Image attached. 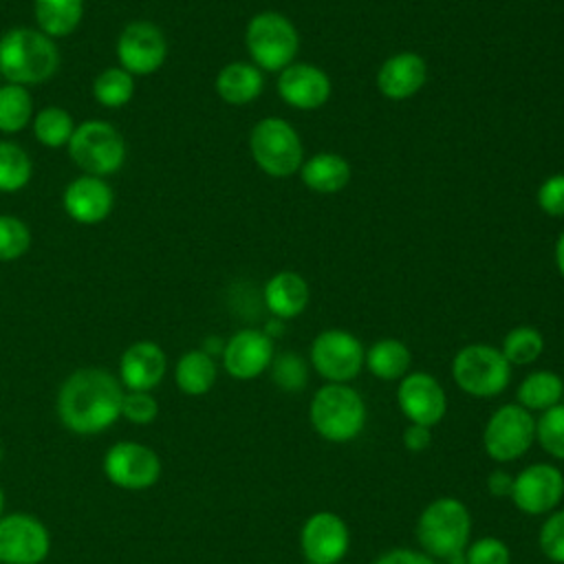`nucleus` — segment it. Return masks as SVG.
I'll return each mask as SVG.
<instances>
[{
	"instance_id": "nucleus-28",
	"label": "nucleus",
	"mask_w": 564,
	"mask_h": 564,
	"mask_svg": "<svg viewBox=\"0 0 564 564\" xmlns=\"http://www.w3.org/2000/svg\"><path fill=\"white\" fill-rule=\"evenodd\" d=\"M564 381L551 370H535L527 375L518 388V401L524 410H549L562 401Z\"/></svg>"
},
{
	"instance_id": "nucleus-2",
	"label": "nucleus",
	"mask_w": 564,
	"mask_h": 564,
	"mask_svg": "<svg viewBox=\"0 0 564 564\" xmlns=\"http://www.w3.org/2000/svg\"><path fill=\"white\" fill-rule=\"evenodd\" d=\"M57 66L59 48L40 29L15 26L0 37V77L9 84H44L55 75Z\"/></svg>"
},
{
	"instance_id": "nucleus-15",
	"label": "nucleus",
	"mask_w": 564,
	"mask_h": 564,
	"mask_svg": "<svg viewBox=\"0 0 564 564\" xmlns=\"http://www.w3.org/2000/svg\"><path fill=\"white\" fill-rule=\"evenodd\" d=\"M280 99L295 110H317L333 93L330 77L315 64L291 62L278 73L275 82Z\"/></svg>"
},
{
	"instance_id": "nucleus-34",
	"label": "nucleus",
	"mask_w": 564,
	"mask_h": 564,
	"mask_svg": "<svg viewBox=\"0 0 564 564\" xmlns=\"http://www.w3.org/2000/svg\"><path fill=\"white\" fill-rule=\"evenodd\" d=\"M31 247L29 225L11 214H0V262L22 258Z\"/></svg>"
},
{
	"instance_id": "nucleus-36",
	"label": "nucleus",
	"mask_w": 564,
	"mask_h": 564,
	"mask_svg": "<svg viewBox=\"0 0 564 564\" xmlns=\"http://www.w3.org/2000/svg\"><path fill=\"white\" fill-rule=\"evenodd\" d=\"M535 436L544 452L564 460V403L542 412V416L535 421Z\"/></svg>"
},
{
	"instance_id": "nucleus-22",
	"label": "nucleus",
	"mask_w": 564,
	"mask_h": 564,
	"mask_svg": "<svg viewBox=\"0 0 564 564\" xmlns=\"http://www.w3.org/2000/svg\"><path fill=\"white\" fill-rule=\"evenodd\" d=\"M264 306L278 319H293L304 313L311 300V289L304 275L295 271L273 273L262 291Z\"/></svg>"
},
{
	"instance_id": "nucleus-40",
	"label": "nucleus",
	"mask_w": 564,
	"mask_h": 564,
	"mask_svg": "<svg viewBox=\"0 0 564 564\" xmlns=\"http://www.w3.org/2000/svg\"><path fill=\"white\" fill-rule=\"evenodd\" d=\"M509 549L498 538H482L467 549V564H509Z\"/></svg>"
},
{
	"instance_id": "nucleus-46",
	"label": "nucleus",
	"mask_w": 564,
	"mask_h": 564,
	"mask_svg": "<svg viewBox=\"0 0 564 564\" xmlns=\"http://www.w3.org/2000/svg\"><path fill=\"white\" fill-rule=\"evenodd\" d=\"M0 460H2V447H0Z\"/></svg>"
},
{
	"instance_id": "nucleus-27",
	"label": "nucleus",
	"mask_w": 564,
	"mask_h": 564,
	"mask_svg": "<svg viewBox=\"0 0 564 564\" xmlns=\"http://www.w3.org/2000/svg\"><path fill=\"white\" fill-rule=\"evenodd\" d=\"M412 355L408 350V346L399 339H379L375 341L368 350H366V359L364 364L368 366V370L383 379V381H394V379H403L408 375Z\"/></svg>"
},
{
	"instance_id": "nucleus-29",
	"label": "nucleus",
	"mask_w": 564,
	"mask_h": 564,
	"mask_svg": "<svg viewBox=\"0 0 564 564\" xmlns=\"http://www.w3.org/2000/svg\"><path fill=\"white\" fill-rule=\"evenodd\" d=\"M33 121V97L26 86H0V132L15 134Z\"/></svg>"
},
{
	"instance_id": "nucleus-38",
	"label": "nucleus",
	"mask_w": 564,
	"mask_h": 564,
	"mask_svg": "<svg viewBox=\"0 0 564 564\" xmlns=\"http://www.w3.org/2000/svg\"><path fill=\"white\" fill-rule=\"evenodd\" d=\"M542 553L555 562L564 564V511H555L549 516V520L542 524L538 535Z\"/></svg>"
},
{
	"instance_id": "nucleus-20",
	"label": "nucleus",
	"mask_w": 564,
	"mask_h": 564,
	"mask_svg": "<svg viewBox=\"0 0 564 564\" xmlns=\"http://www.w3.org/2000/svg\"><path fill=\"white\" fill-rule=\"evenodd\" d=\"M165 370V350L152 339H139L130 344L119 359V381L126 390L152 392L163 381Z\"/></svg>"
},
{
	"instance_id": "nucleus-32",
	"label": "nucleus",
	"mask_w": 564,
	"mask_h": 564,
	"mask_svg": "<svg viewBox=\"0 0 564 564\" xmlns=\"http://www.w3.org/2000/svg\"><path fill=\"white\" fill-rule=\"evenodd\" d=\"M93 97L104 108H123L134 97V77L121 66H110L95 77Z\"/></svg>"
},
{
	"instance_id": "nucleus-11",
	"label": "nucleus",
	"mask_w": 564,
	"mask_h": 564,
	"mask_svg": "<svg viewBox=\"0 0 564 564\" xmlns=\"http://www.w3.org/2000/svg\"><path fill=\"white\" fill-rule=\"evenodd\" d=\"M535 441V419L522 405L498 408L485 425L482 443L487 454L498 463L520 458Z\"/></svg>"
},
{
	"instance_id": "nucleus-31",
	"label": "nucleus",
	"mask_w": 564,
	"mask_h": 564,
	"mask_svg": "<svg viewBox=\"0 0 564 564\" xmlns=\"http://www.w3.org/2000/svg\"><path fill=\"white\" fill-rule=\"evenodd\" d=\"M31 176L33 161L29 152L13 141H0V192H20L29 185Z\"/></svg>"
},
{
	"instance_id": "nucleus-33",
	"label": "nucleus",
	"mask_w": 564,
	"mask_h": 564,
	"mask_svg": "<svg viewBox=\"0 0 564 564\" xmlns=\"http://www.w3.org/2000/svg\"><path fill=\"white\" fill-rule=\"evenodd\" d=\"M500 350L509 364L527 366L542 355L544 337L533 326H516L505 335Z\"/></svg>"
},
{
	"instance_id": "nucleus-4",
	"label": "nucleus",
	"mask_w": 564,
	"mask_h": 564,
	"mask_svg": "<svg viewBox=\"0 0 564 564\" xmlns=\"http://www.w3.org/2000/svg\"><path fill=\"white\" fill-rule=\"evenodd\" d=\"M249 152L253 163L273 178H286L304 163L302 139L282 117H264L251 128Z\"/></svg>"
},
{
	"instance_id": "nucleus-5",
	"label": "nucleus",
	"mask_w": 564,
	"mask_h": 564,
	"mask_svg": "<svg viewBox=\"0 0 564 564\" xmlns=\"http://www.w3.org/2000/svg\"><path fill=\"white\" fill-rule=\"evenodd\" d=\"M245 46L260 70L280 73L300 51V35L295 24L278 11L256 13L245 29Z\"/></svg>"
},
{
	"instance_id": "nucleus-24",
	"label": "nucleus",
	"mask_w": 564,
	"mask_h": 564,
	"mask_svg": "<svg viewBox=\"0 0 564 564\" xmlns=\"http://www.w3.org/2000/svg\"><path fill=\"white\" fill-rule=\"evenodd\" d=\"M350 163L337 152H317L300 167L302 183L317 194H337L350 183Z\"/></svg>"
},
{
	"instance_id": "nucleus-12",
	"label": "nucleus",
	"mask_w": 564,
	"mask_h": 564,
	"mask_svg": "<svg viewBox=\"0 0 564 564\" xmlns=\"http://www.w3.org/2000/svg\"><path fill=\"white\" fill-rule=\"evenodd\" d=\"M51 553V533L42 520L15 511L0 518V564H42Z\"/></svg>"
},
{
	"instance_id": "nucleus-44",
	"label": "nucleus",
	"mask_w": 564,
	"mask_h": 564,
	"mask_svg": "<svg viewBox=\"0 0 564 564\" xmlns=\"http://www.w3.org/2000/svg\"><path fill=\"white\" fill-rule=\"evenodd\" d=\"M553 260H555V267H557V271L562 273V278H564V231L557 236V240H555V249H553Z\"/></svg>"
},
{
	"instance_id": "nucleus-13",
	"label": "nucleus",
	"mask_w": 564,
	"mask_h": 564,
	"mask_svg": "<svg viewBox=\"0 0 564 564\" xmlns=\"http://www.w3.org/2000/svg\"><path fill=\"white\" fill-rule=\"evenodd\" d=\"M117 62L123 70L134 75L156 73L167 57L165 33L150 20L128 22L115 44Z\"/></svg>"
},
{
	"instance_id": "nucleus-39",
	"label": "nucleus",
	"mask_w": 564,
	"mask_h": 564,
	"mask_svg": "<svg viewBox=\"0 0 564 564\" xmlns=\"http://www.w3.org/2000/svg\"><path fill=\"white\" fill-rule=\"evenodd\" d=\"M538 207L553 218L564 216V172L546 176L535 192Z\"/></svg>"
},
{
	"instance_id": "nucleus-17",
	"label": "nucleus",
	"mask_w": 564,
	"mask_h": 564,
	"mask_svg": "<svg viewBox=\"0 0 564 564\" xmlns=\"http://www.w3.org/2000/svg\"><path fill=\"white\" fill-rule=\"evenodd\" d=\"M397 403L410 423L436 425L447 410L445 390L427 372H408L397 388Z\"/></svg>"
},
{
	"instance_id": "nucleus-6",
	"label": "nucleus",
	"mask_w": 564,
	"mask_h": 564,
	"mask_svg": "<svg viewBox=\"0 0 564 564\" xmlns=\"http://www.w3.org/2000/svg\"><path fill=\"white\" fill-rule=\"evenodd\" d=\"M469 529L471 518L467 507L456 498H438L419 516L416 538L425 553L456 560L467 546Z\"/></svg>"
},
{
	"instance_id": "nucleus-1",
	"label": "nucleus",
	"mask_w": 564,
	"mask_h": 564,
	"mask_svg": "<svg viewBox=\"0 0 564 564\" xmlns=\"http://www.w3.org/2000/svg\"><path fill=\"white\" fill-rule=\"evenodd\" d=\"M123 386L104 368H79L70 372L55 399L59 423L79 436L99 434L121 416Z\"/></svg>"
},
{
	"instance_id": "nucleus-18",
	"label": "nucleus",
	"mask_w": 564,
	"mask_h": 564,
	"mask_svg": "<svg viewBox=\"0 0 564 564\" xmlns=\"http://www.w3.org/2000/svg\"><path fill=\"white\" fill-rule=\"evenodd\" d=\"M348 527L330 511L313 513L300 535L302 553L311 564H337L348 551Z\"/></svg>"
},
{
	"instance_id": "nucleus-35",
	"label": "nucleus",
	"mask_w": 564,
	"mask_h": 564,
	"mask_svg": "<svg viewBox=\"0 0 564 564\" xmlns=\"http://www.w3.org/2000/svg\"><path fill=\"white\" fill-rule=\"evenodd\" d=\"M271 379L284 392H300L308 381V366L297 352H280L271 361Z\"/></svg>"
},
{
	"instance_id": "nucleus-10",
	"label": "nucleus",
	"mask_w": 564,
	"mask_h": 564,
	"mask_svg": "<svg viewBox=\"0 0 564 564\" xmlns=\"http://www.w3.org/2000/svg\"><path fill=\"white\" fill-rule=\"evenodd\" d=\"M364 359L366 350L361 341L341 328H326L311 344V366L328 383H346L355 379Z\"/></svg>"
},
{
	"instance_id": "nucleus-45",
	"label": "nucleus",
	"mask_w": 564,
	"mask_h": 564,
	"mask_svg": "<svg viewBox=\"0 0 564 564\" xmlns=\"http://www.w3.org/2000/svg\"><path fill=\"white\" fill-rule=\"evenodd\" d=\"M4 516V491H2V485H0V518Z\"/></svg>"
},
{
	"instance_id": "nucleus-21",
	"label": "nucleus",
	"mask_w": 564,
	"mask_h": 564,
	"mask_svg": "<svg viewBox=\"0 0 564 564\" xmlns=\"http://www.w3.org/2000/svg\"><path fill=\"white\" fill-rule=\"evenodd\" d=\"M427 82V62L414 51L386 57L377 70V88L390 101L414 97Z\"/></svg>"
},
{
	"instance_id": "nucleus-25",
	"label": "nucleus",
	"mask_w": 564,
	"mask_h": 564,
	"mask_svg": "<svg viewBox=\"0 0 564 564\" xmlns=\"http://www.w3.org/2000/svg\"><path fill=\"white\" fill-rule=\"evenodd\" d=\"M216 361L203 348L187 350L178 357L174 368V381L183 394L200 397L207 394L216 383Z\"/></svg>"
},
{
	"instance_id": "nucleus-30",
	"label": "nucleus",
	"mask_w": 564,
	"mask_h": 564,
	"mask_svg": "<svg viewBox=\"0 0 564 564\" xmlns=\"http://www.w3.org/2000/svg\"><path fill=\"white\" fill-rule=\"evenodd\" d=\"M31 128H33V137L44 148H62V145H68L75 132V121L66 108L46 106L33 115Z\"/></svg>"
},
{
	"instance_id": "nucleus-8",
	"label": "nucleus",
	"mask_w": 564,
	"mask_h": 564,
	"mask_svg": "<svg viewBox=\"0 0 564 564\" xmlns=\"http://www.w3.org/2000/svg\"><path fill=\"white\" fill-rule=\"evenodd\" d=\"M452 377L471 397H496L511 381V364L496 346L469 344L456 352Z\"/></svg>"
},
{
	"instance_id": "nucleus-19",
	"label": "nucleus",
	"mask_w": 564,
	"mask_h": 564,
	"mask_svg": "<svg viewBox=\"0 0 564 564\" xmlns=\"http://www.w3.org/2000/svg\"><path fill=\"white\" fill-rule=\"evenodd\" d=\"M62 207L79 225H99L115 207V192L104 178L82 174L64 187Z\"/></svg>"
},
{
	"instance_id": "nucleus-37",
	"label": "nucleus",
	"mask_w": 564,
	"mask_h": 564,
	"mask_svg": "<svg viewBox=\"0 0 564 564\" xmlns=\"http://www.w3.org/2000/svg\"><path fill=\"white\" fill-rule=\"evenodd\" d=\"M121 416L132 425H150L159 416V401L152 392L126 390L121 401Z\"/></svg>"
},
{
	"instance_id": "nucleus-43",
	"label": "nucleus",
	"mask_w": 564,
	"mask_h": 564,
	"mask_svg": "<svg viewBox=\"0 0 564 564\" xmlns=\"http://www.w3.org/2000/svg\"><path fill=\"white\" fill-rule=\"evenodd\" d=\"M487 487H489L491 496H496V498H500V496H511L513 478H511L507 471H494V474L487 478Z\"/></svg>"
},
{
	"instance_id": "nucleus-7",
	"label": "nucleus",
	"mask_w": 564,
	"mask_h": 564,
	"mask_svg": "<svg viewBox=\"0 0 564 564\" xmlns=\"http://www.w3.org/2000/svg\"><path fill=\"white\" fill-rule=\"evenodd\" d=\"M66 148L70 161L84 174L99 178L119 172L126 161V141L121 132L104 119H88L75 126Z\"/></svg>"
},
{
	"instance_id": "nucleus-9",
	"label": "nucleus",
	"mask_w": 564,
	"mask_h": 564,
	"mask_svg": "<svg viewBox=\"0 0 564 564\" xmlns=\"http://www.w3.org/2000/svg\"><path fill=\"white\" fill-rule=\"evenodd\" d=\"M104 476L119 489L141 491L150 489L161 478L159 454L137 441H119L110 445L101 463Z\"/></svg>"
},
{
	"instance_id": "nucleus-14",
	"label": "nucleus",
	"mask_w": 564,
	"mask_h": 564,
	"mask_svg": "<svg viewBox=\"0 0 564 564\" xmlns=\"http://www.w3.org/2000/svg\"><path fill=\"white\" fill-rule=\"evenodd\" d=\"M564 494V478L555 465L538 463L529 465L513 478L511 500L513 505L529 513L540 516L557 507Z\"/></svg>"
},
{
	"instance_id": "nucleus-42",
	"label": "nucleus",
	"mask_w": 564,
	"mask_h": 564,
	"mask_svg": "<svg viewBox=\"0 0 564 564\" xmlns=\"http://www.w3.org/2000/svg\"><path fill=\"white\" fill-rule=\"evenodd\" d=\"M432 436H430V427L419 425V423H410L408 430L403 432V443L410 452H423L430 445Z\"/></svg>"
},
{
	"instance_id": "nucleus-26",
	"label": "nucleus",
	"mask_w": 564,
	"mask_h": 564,
	"mask_svg": "<svg viewBox=\"0 0 564 564\" xmlns=\"http://www.w3.org/2000/svg\"><path fill=\"white\" fill-rule=\"evenodd\" d=\"M33 18L48 37H66L84 18V0H33Z\"/></svg>"
},
{
	"instance_id": "nucleus-16",
	"label": "nucleus",
	"mask_w": 564,
	"mask_h": 564,
	"mask_svg": "<svg viewBox=\"0 0 564 564\" xmlns=\"http://www.w3.org/2000/svg\"><path fill=\"white\" fill-rule=\"evenodd\" d=\"M220 357L229 377L240 381L256 379L273 361V341L264 330L242 328L225 341Z\"/></svg>"
},
{
	"instance_id": "nucleus-23",
	"label": "nucleus",
	"mask_w": 564,
	"mask_h": 564,
	"mask_svg": "<svg viewBox=\"0 0 564 564\" xmlns=\"http://www.w3.org/2000/svg\"><path fill=\"white\" fill-rule=\"evenodd\" d=\"M214 88L225 104L245 106L262 95L264 75L251 62H229L218 70Z\"/></svg>"
},
{
	"instance_id": "nucleus-3",
	"label": "nucleus",
	"mask_w": 564,
	"mask_h": 564,
	"mask_svg": "<svg viewBox=\"0 0 564 564\" xmlns=\"http://www.w3.org/2000/svg\"><path fill=\"white\" fill-rule=\"evenodd\" d=\"M311 423L330 443L352 441L366 423V405L359 392L346 383H326L311 401Z\"/></svg>"
},
{
	"instance_id": "nucleus-41",
	"label": "nucleus",
	"mask_w": 564,
	"mask_h": 564,
	"mask_svg": "<svg viewBox=\"0 0 564 564\" xmlns=\"http://www.w3.org/2000/svg\"><path fill=\"white\" fill-rule=\"evenodd\" d=\"M372 564H434V562L423 553H416L410 549H394V551L383 553Z\"/></svg>"
}]
</instances>
